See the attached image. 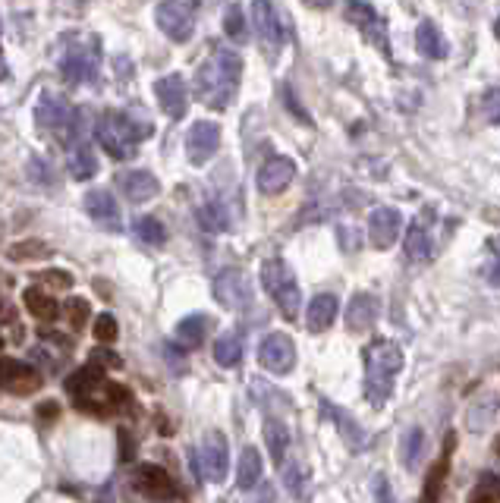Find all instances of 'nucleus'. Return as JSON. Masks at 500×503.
<instances>
[{"label": "nucleus", "instance_id": "9", "mask_svg": "<svg viewBox=\"0 0 500 503\" xmlns=\"http://www.w3.org/2000/svg\"><path fill=\"white\" fill-rule=\"evenodd\" d=\"M214 299L230 311H246L252 305V284L246 271L227 268L214 277Z\"/></svg>", "mask_w": 500, "mask_h": 503}, {"label": "nucleus", "instance_id": "37", "mask_svg": "<svg viewBox=\"0 0 500 503\" xmlns=\"http://www.w3.org/2000/svg\"><path fill=\"white\" fill-rule=\"evenodd\" d=\"M7 255L13 261H39V259H47V255H51V245L41 243V239H22V243L10 245Z\"/></svg>", "mask_w": 500, "mask_h": 503}, {"label": "nucleus", "instance_id": "32", "mask_svg": "<svg viewBox=\"0 0 500 503\" xmlns=\"http://www.w3.org/2000/svg\"><path fill=\"white\" fill-rule=\"evenodd\" d=\"M70 174H73V180H79V183L91 180V176L98 174V155L91 145L79 142L76 149L70 151Z\"/></svg>", "mask_w": 500, "mask_h": 503}, {"label": "nucleus", "instance_id": "42", "mask_svg": "<svg viewBox=\"0 0 500 503\" xmlns=\"http://www.w3.org/2000/svg\"><path fill=\"white\" fill-rule=\"evenodd\" d=\"M280 469H283V484H287L289 494H293V497H302V472H299V465L289 463V459H287V463H283Z\"/></svg>", "mask_w": 500, "mask_h": 503}, {"label": "nucleus", "instance_id": "13", "mask_svg": "<svg viewBox=\"0 0 500 503\" xmlns=\"http://www.w3.org/2000/svg\"><path fill=\"white\" fill-rule=\"evenodd\" d=\"M133 482H135V488L148 497V500L164 503V500H174L177 497V482L170 478V472H167L164 465H154V463L135 465Z\"/></svg>", "mask_w": 500, "mask_h": 503}, {"label": "nucleus", "instance_id": "18", "mask_svg": "<svg viewBox=\"0 0 500 503\" xmlns=\"http://www.w3.org/2000/svg\"><path fill=\"white\" fill-rule=\"evenodd\" d=\"M252 20H255V32L271 51H280L283 47V22L277 16L274 4L271 0H252Z\"/></svg>", "mask_w": 500, "mask_h": 503}, {"label": "nucleus", "instance_id": "20", "mask_svg": "<svg viewBox=\"0 0 500 503\" xmlns=\"http://www.w3.org/2000/svg\"><path fill=\"white\" fill-rule=\"evenodd\" d=\"M296 176V164L289 161V158H268V161L262 164V170H258V189H262L264 195H280L283 189L293 183Z\"/></svg>", "mask_w": 500, "mask_h": 503}, {"label": "nucleus", "instance_id": "24", "mask_svg": "<svg viewBox=\"0 0 500 503\" xmlns=\"http://www.w3.org/2000/svg\"><path fill=\"white\" fill-rule=\"evenodd\" d=\"M378 311H381V303L372 293H356L347 305V328L353 330V334H362V330H368L378 321Z\"/></svg>", "mask_w": 500, "mask_h": 503}, {"label": "nucleus", "instance_id": "10", "mask_svg": "<svg viewBox=\"0 0 500 503\" xmlns=\"http://www.w3.org/2000/svg\"><path fill=\"white\" fill-rule=\"evenodd\" d=\"M41 384H45L41 374L29 362L10 359V355L0 359V390H7L13 396H29V394H39Z\"/></svg>", "mask_w": 500, "mask_h": 503}, {"label": "nucleus", "instance_id": "8", "mask_svg": "<svg viewBox=\"0 0 500 503\" xmlns=\"http://www.w3.org/2000/svg\"><path fill=\"white\" fill-rule=\"evenodd\" d=\"M154 20L170 41H189L195 32V13L183 0H160L154 7Z\"/></svg>", "mask_w": 500, "mask_h": 503}, {"label": "nucleus", "instance_id": "19", "mask_svg": "<svg viewBox=\"0 0 500 503\" xmlns=\"http://www.w3.org/2000/svg\"><path fill=\"white\" fill-rule=\"evenodd\" d=\"M453 444H456V434L450 431L447 440H444L441 456H437V463L431 465L428 478H425L422 494H418V503H437V500H441L444 484H447V475H450V456H453Z\"/></svg>", "mask_w": 500, "mask_h": 503}, {"label": "nucleus", "instance_id": "49", "mask_svg": "<svg viewBox=\"0 0 500 503\" xmlns=\"http://www.w3.org/2000/svg\"><path fill=\"white\" fill-rule=\"evenodd\" d=\"M39 415H41V419H57V415H60V406H57V403H41V406H39Z\"/></svg>", "mask_w": 500, "mask_h": 503}, {"label": "nucleus", "instance_id": "36", "mask_svg": "<svg viewBox=\"0 0 500 503\" xmlns=\"http://www.w3.org/2000/svg\"><path fill=\"white\" fill-rule=\"evenodd\" d=\"M199 226L205 233H224L230 226V217H227V208L220 201H205L199 208Z\"/></svg>", "mask_w": 500, "mask_h": 503}, {"label": "nucleus", "instance_id": "27", "mask_svg": "<svg viewBox=\"0 0 500 503\" xmlns=\"http://www.w3.org/2000/svg\"><path fill=\"white\" fill-rule=\"evenodd\" d=\"M403 252H406V259L409 261H428L431 259V236L428 230H425V220H412V226L406 230V243H403Z\"/></svg>", "mask_w": 500, "mask_h": 503}, {"label": "nucleus", "instance_id": "6", "mask_svg": "<svg viewBox=\"0 0 500 503\" xmlns=\"http://www.w3.org/2000/svg\"><path fill=\"white\" fill-rule=\"evenodd\" d=\"M101 70V45L98 35H79L60 54V76L73 85H85Z\"/></svg>", "mask_w": 500, "mask_h": 503}, {"label": "nucleus", "instance_id": "46", "mask_svg": "<svg viewBox=\"0 0 500 503\" xmlns=\"http://www.w3.org/2000/svg\"><path fill=\"white\" fill-rule=\"evenodd\" d=\"M91 362H95V365H101V362H104V365H110V368H120L123 365V362L116 359L114 353H108V349H95V353H91Z\"/></svg>", "mask_w": 500, "mask_h": 503}, {"label": "nucleus", "instance_id": "17", "mask_svg": "<svg viewBox=\"0 0 500 503\" xmlns=\"http://www.w3.org/2000/svg\"><path fill=\"white\" fill-rule=\"evenodd\" d=\"M85 214H89L91 220H95L98 226H104V230L110 233H120L123 224H120V205H116V199L108 192V189H91L89 195H85Z\"/></svg>", "mask_w": 500, "mask_h": 503}, {"label": "nucleus", "instance_id": "39", "mask_svg": "<svg viewBox=\"0 0 500 503\" xmlns=\"http://www.w3.org/2000/svg\"><path fill=\"white\" fill-rule=\"evenodd\" d=\"M224 32L230 35L233 41L246 38V16H243V7H239V4H230V7L224 10Z\"/></svg>", "mask_w": 500, "mask_h": 503}, {"label": "nucleus", "instance_id": "50", "mask_svg": "<svg viewBox=\"0 0 500 503\" xmlns=\"http://www.w3.org/2000/svg\"><path fill=\"white\" fill-rule=\"evenodd\" d=\"M302 4H306L308 10H327L331 7V0H302Z\"/></svg>", "mask_w": 500, "mask_h": 503}, {"label": "nucleus", "instance_id": "51", "mask_svg": "<svg viewBox=\"0 0 500 503\" xmlns=\"http://www.w3.org/2000/svg\"><path fill=\"white\" fill-rule=\"evenodd\" d=\"M10 76V70H7V60H4V54H0V82Z\"/></svg>", "mask_w": 500, "mask_h": 503}, {"label": "nucleus", "instance_id": "53", "mask_svg": "<svg viewBox=\"0 0 500 503\" xmlns=\"http://www.w3.org/2000/svg\"><path fill=\"white\" fill-rule=\"evenodd\" d=\"M0 346H4V337H0Z\"/></svg>", "mask_w": 500, "mask_h": 503}, {"label": "nucleus", "instance_id": "34", "mask_svg": "<svg viewBox=\"0 0 500 503\" xmlns=\"http://www.w3.org/2000/svg\"><path fill=\"white\" fill-rule=\"evenodd\" d=\"M425 453V431L422 428H409L403 438V447H400V463H403L406 472H416L418 463H422Z\"/></svg>", "mask_w": 500, "mask_h": 503}, {"label": "nucleus", "instance_id": "43", "mask_svg": "<svg viewBox=\"0 0 500 503\" xmlns=\"http://www.w3.org/2000/svg\"><path fill=\"white\" fill-rule=\"evenodd\" d=\"M500 95H497V89H487L485 95H481V107H485V116H487V123L491 126H497L500 123Z\"/></svg>", "mask_w": 500, "mask_h": 503}, {"label": "nucleus", "instance_id": "22", "mask_svg": "<svg viewBox=\"0 0 500 503\" xmlns=\"http://www.w3.org/2000/svg\"><path fill=\"white\" fill-rule=\"evenodd\" d=\"M347 16H349V22H353V26H359L362 32L375 41V45L387 47V29H384V22H381V16L375 13V7H368V4H362V0H349Z\"/></svg>", "mask_w": 500, "mask_h": 503}, {"label": "nucleus", "instance_id": "11", "mask_svg": "<svg viewBox=\"0 0 500 503\" xmlns=\"http://www.w3.org/2000/svg\"><path fill=\"white\" fill-rule=\"evenodd\" d=\"M227 465H230V447H227V438L220 431H205L199 447V469L208 482H224L227 478Z\"/></svg>", "mask_w": 500, "mask_h": 503}, {"label": "nucleus", "instance_id": "25", "mask_svg": "<svg viewBox=\"0 0 500 503\" xmlns=\"http://www.w3.org/2000/svg\"><path fill=\"white\" fill-rule=\"evenodd\" d=\"M416 45H418V54H422V57H428V60H444V57H447V38H444L441 29H437L431 20L418 22Z\"/></svg>", "mask_w": 500, "mask_h": 503}, {"label": "nucleus", "instance_id": "5", "mask_svg": "<svg viewBox=\"0 0 500 503\" xmlns=\"http://www.w3.org/2000/svg\"><path fill=\"white\" fill-rule=\"evenodd\" d=\"M262 286L268 290V296L274 299V305L280 309V315L287 321H296L302 309V293L299 284H296L293 268L283 259H268L262 265Z\"/></svg>", "mask_w": 500, "mask_h": 503}, {"label": "nucleus", "instance_id": "1", "mask_svg": "<svg viewBox=\"0 0 500 503\" xmlns=\"http://www.w3.org/2000/svg\"><path fill=\"white\" fill-rule=\"evenodd\" d=\"M243 57L230 47H214L211 57L195 70V98L211 110H227L239 91Z\"/></svg>", "mask_w": 500, "mask_h": 503}, {"label": "nucleus", "instance_id": "7", "mask_svg": "<svg viewBox=\"0 0 500 503\" xmlns=\"http://www.w3.org/2000/svg\"><path fill=\"white\" fill-rule=\"evenodd\" d=\"M35 120L45 132H51L60 142H70L76 136L79 126V110L66 101L64 95H54V91H45L35 104Z\"/></svg>", "mask_w": 500, "mask_h": 503}, {"label": "nucleus", "instance_id": "30", "mask_svg": "<svg viewBox=\"0 0 500 503\" xmlns=\"http://www.w3.org/2000/svg\"><path fill=\"white\" fill-rule=\"evenodd\" d=\"M324 406V415L327 419L333 422V425L341 428V434H343V440H347L349 447H366V434H362V428H359V422L356 419H349L347 413H343L341 406H333V403H321Z\"/></svg>", "mask_w": 500, "mask_h": 503}, {"label": "nucleus", "instance_id": "21", "mask_svg": "<svg viewBox=\"0 0 500 503\" xmlns=\"http://www.w3.org/2000/svg\"><path fill=\"white\" fill-rule=\"evenodd\" d=\"M116 186L123 189V195H126L133 205H142V201L154 199V195L160 192L158 176L148 174V170H120V174H116Z\"/></svg>", "mask_w": 500, "mask_h": 503}, {"label": "nucleus", "instance_id": "26", "mask_svg": "<svg viewBox=\"0 0 500 503\" xmlns=\"http://www.w3.org/2000/svg\"><path fill=\"white\" fill-rule=\"evenodd\" d=\"M22 303H26L29 315L39 318V321H57V315H60L57 299L47 290H41V286H29V290L22 293Z\"/></svg>", "mask_w": 500, "mask_h": 503}, {"label": "nucleus", "instance_id": "4", "mask_svg": "<svg viewBox=\"0 0 500 503\" xmlns=\"http://www.w3.org/2000/svg\"><path fill=\"white\" fill-rule=\"evenodd\" d=\"M145 136H151V126H148V123H135V120H129L126 114H116V110L101 114L95 123L98 145H101L110 158H116V161L133 158L135 145H139Z\"/></svg>", "mask_w": 500, "mask_h": 503}, {"label": "nucleus", "instance_id": "23", "mask_svg": "<svg viewBox=\"0 0 500 503\" xmlns=\"http://www.w3.org/2000/svg\"><path fill=\"white\" fill-rule=\"evenodd\" d=\"M337 311H341V299L333 296V293H318L306 309L308 330H312V334H324V330L337 321Z\"/></svg>", "mask_w": 500, "mask_h": 503}, {"label": "nucleus", "instance_id": "29", "mask_svg": "<svg viewBox=\"0 0 500 503\" xmlns=\"http://www.w3.org/2000/svg\"><path fill=\"white\" fill-rule=\"evenodd\" d=\"M264 440H268L271 459H274L277 469H280V465L289 459V431H287V425H283L280 419H264Z\"/></svg>", "mask_w": 500, "mask_h": 503}, {"label": "nucleus", "instance_id": "16", "mask_svg": "<svg viewBox=\"0 0 500 503\" xmlns=\"http://www.w3.org/2000/svg\"><path fill=\"white\" fill-rule=\"evenodd\" d=\"M400 230H403V214L397 208H375L368 214V239H372L375 249H391L397 243Z\"/></svg>", "mask_w": 500, "mask_h": 503}, {"label": "nucleus", "instance_id": "41", "mask_svg": "<svg viewBox=\"0 0 500 503\" xmlns=\"http://www.w3.org/2000/svg\"><path fill=\"white\" fill-rule=\"evenodd\" d=\"M116 334H120V328H116L114 315H108V311H104V315L95 318V340L98 343H114Z\"/></svg>", "mask_w": 500, "mask_h": 503}, {"label": "nucleus", "instance_id": "48", "mask_svg": "<svg viewBox=\"0 0 500 503\" xmlns=\"http://www.w3.org/2000/svg\"><path fill=\"white\" fill-rule=\"evenodd\" d=\"M164 353H167V359H170V368H174L177 374H180V371H186V362H183V359H177V349H174V346H167Z\"/></svg>", "mask_w": 500, "mask_h": 503}, {"label": "nucleus", "instance_id": "45", "mask_svg": "<svg viewBox=\"0 0 500 503\" xmlns=\"http://www.w3.org/2000/svg\"><path fill=\"white\" fill-rule=\"evenodd\" d=\"M41 280L51 284V286H60V290H70L73 286V274H66V271H45L41 274Z\"/></svg>", "mask_w": 500, "mask_h": 503}, {"label": "nucleus", "instance_id": "52", "mask_svg": "<svg viewBox=\"0 0 500 503\" xmlns=\"http://www.w3.org/2000/svg\"><path fill=\"white\" fill-rule=\"evenodd\" d=\"M0 243H4V224H0Z\"/></svg>", "mask_w": 500, "mask_h": 503}, {"label": "nucleus", "instance_id": "3", "mask_svg": "<svg viewBox=\"0 0 500 503\" xmlns=\"http://www.w3.org/2000/svg\"><path fill=\"white\" fill-rule=\"evenodd\" d=\"M403 371V349L393 340H375L366 349V396L372 406H384Z\"/></svg>", "mask_w": 500, "mask_h": 503}, {"label": "nucleus", "instance_id": "35", "mask_svg": "<svg viewBox=\"0 0 500 503\" xmlns=\"http://www.w3.org/2000/svg\"><path fill=\"white\" fill-rule=\"evenodd\" d=\"M133 236L139 239L142 245H164L167 243V226L160 224L158 217L145 214V217H139L133 224Z\"/></svg>", "mask_w": 500, "mask_h": 503}, {"label": "nucleus", "instance_id": "47", "mask_svg": "<svg viewBox=\"0 0 500 503\" xmlns=\"http://www.w3.org/2000/svg\"><path fill=\"white\" fill-rule=\"evenodd\" d=\"M133 450H135V444L129 440L126 428H120V459H123V463H129V459H133Z\"/></svg>", "mask_w": 500, "mask_h": 503}, {"label": "nucleus", "instance_id": "38", "mask_svg": "<svg viewBox=\"0 0 500 503\" xmlns=\"http://www.w3.org/2000/svg\"><path fill=\"white\" fill-rule=\"evenodd\" d=\"M469 503H500V484H497V475H494V472H485V475L478 478Z\"/></svg>", "mask_w": 500, "mask_h": 503}, {"label": "nucleus", "instance_id": "40", "mask_svg": "<svg viewBox=\"0 0 500 503\" xmlns=\"http://www.w3.org/2000/svg\"><path fill=\"white\" fill-rule=\"evenodd\" d=\"M66 318H70L73 330H82L85 324H89V318H91V305H89V299L73 296L70 303H66Z\"/></svg>", "mask_w": 500, "mask_h": 503}, {"label": "nucleus", "instance_id": "33", "mask_svg": "<svg viewBox=\"0 0 500 503\" xmlns=\"http://www.w3.org/2000/svg\"><path fill=\"white\" fill-rule=\"evenodd\" d=\"M214 362L220 368H237L243 362V337L239 334H224L214 343Z\"/></svg>", "mask_w": 500, "mask_h": 503}, {"label": "nucleus", "instance_id": "14", "mask_svg": "<svg viewBox=\"0 0 500 503\" xmlns=\"http://www.w3.org/2000/svg\"><path fill=\"white\" fill-rule=\"evenodd\" d=\"M258 362L262 368H268L271 374H289L296 365V346L287 334H268L262 340V349H258Z\"/></svg>", "mask_w": 500, "mask_h": 503}, {"label": "nucleus", "instance_id": "44", "mask_svg": "<svg viewBox=\"0 0 500 503\" xmlns=\"http://www.w3.org/2000/svg\"><path fill=\"white\" fill-rule=\"evenodd\" d=\"M375 497H378V503H397V497H393L387 475H375Z\"/></svg>", "mask_w": 500, "mask_h": 503}, {"label": "nucleus", "instance_id": "31", "mask_svg": "<svg viewBox=\"0 0 500 503\" xmlns=\"http://www.w3.org/2000/svg\"><path fill=\"white\" fill-rule=\"evenodd\" d=\"M208 324H211V318H208V315H189V318H183V321L177 324V340H180V346L199 349L202 343H205Z\"/></svg>", "mask_w": 500, "mask_h": 503}, {"label": "nucleus", "instance_id": "12", "mask_svg": "<svg viewBox=\"0 0 500 503\" xmlns=\"http://www.w3.org/2000/svg\"><path fill=\"white\" fill-rule=\"evenodd\" d=\"M154 98H158L160 110H164L170 120H183L189 114V85L180 72H170V76H160L154 82Z\"/></svg>", "mask_w": 500, "mask_h": 503}, {"label": "nucleus", "instance_id": "28", "mask_svg": "<svg viewBox=\"0 0 500 503\" xmlns=\"http://www.w3.org/2000/svg\"><path fill=\"white\" fill-rule=\"evenodd\" d=\"M264 475V459L258 453V447H246L243 456H239V469H237V484L243 490H252Z\"/></svg>", "mask_w": 500, "mask_h": 503}, {"label": "nucleus", "instance_id": "2", "mask_svg": "<svg viewBox=\"0 0 500 503\" xmlns=\"http://www.w3.org/2000/svg\"><path fill=\"white\" fill-rule=\"evenodd\" d=\"M66 394L73 396L76 409L91 413V415L120 413V409H126L129 403H133L129 390L116 381H108L104 368L95 365V362H89L85 368H79V371H73L70 378H66Z\"/></svg>", "mask_w": 500, "mask_h": 503}, {"label": "nucleus", "instance_id": "15", "mask_svg": "<svg viewBox=\"0 0 500 503\" xmlns=\"http://www.w3.org/2000/svg\"><path fill=\"white\" fill-rule=\"evenodd\" d=\"M220 149V126L214 120H199L189 130L186 136V158L195 164V167H202V164H208L214 155H218Z\"/></svg>", "mask_w": 500, "mask_h": 503}]
</instances>
